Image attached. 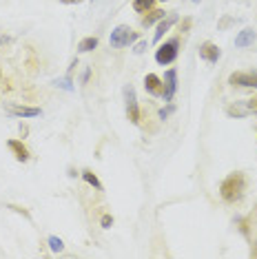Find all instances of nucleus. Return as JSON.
I'll return each mask as SVG.
<instances>
[{
  "mask_svg": "<svg viewBox=\"0 0 257 259\" xmlns=\"http://www.w3.org/2000/svg\"><path fill=\"white\" fill-rule=\"evenodd\" d=\"M244 175L242 173H231L229 178H226L224 182H222V186H220V195L224 202H229V204H235L242 199L244 195Z\"/></svg>",
  "mask_w": 257,
  "mask_h": 259,
  "instance_id": "obj_1",
  "label": "nucleus"
},
{
  "mask_svg": "<svg viewBox=\"0 0 257 259\" xmlns=\"http://www.w3.org/2000/svg\"><path fill=\"white\" fill-rule=\"evenodd\" d=\"M138 40V33L133 31L128 25H118L111 31V38H109V45L113 47V49H124V47L133 45Z\"/></svg>",
  "mask_w": 257,
  "mask_h": 259,
  "instance_id": "obj_2",
  "label": "nucleus"
},
{
  "mask_svg": "<svg viewBox=\"0 0 257 259\" xmlns=\"http://www.w3.org/2000/svg\"><path fill=\"white\" fill-rule=\"evenodd\" d=\"M178 54H180V38H171V40H166L164 45H160V49L155 51V62L166 67V64L175 62Z\"/></svg>",
  "mask_w": 257,
  "mask_h": 259,
  "instance_id": "obj_3",
  "label": "nucleus"
},
{
  "mask_svg": "<svg viewBox=\"0 0 257 259\" xmlns=\"http://www.w3.org/2000/svg\"><path fill=\"white\" fill-rule=\"evenodd\" d=\"M124 102H126V115L133 124H140V107H138V98H136V89L131 84L124 87Z\"/></svg>",
  "mask_w": 257,
  "mask_h": 259,
  "instance_id": "obj_4",
  "label": "nucleus"
},
{
  "mask_svg": "<svg viewBox=\"0 0 257 259\" xmlns=\"http://www.w3.org/2000/svg\"><path fill=\"white\" fill-rule=\"evenodd\" d=\"M229 82L233 87H250V89H257V71H235L229 75Z\"/></svg>",
  "mask_w": 257,
  "mask_h": 259,
  "instance_id": "obj_5",
  "label": "nucleus"
},
{
  "mask_svg": "<svg viewBox=\"0 0 257 259\" xmlns=\"http://www.w3.org/2000/svg\"><path fill=\"white\" fill-rule=\"evenodd\" d=\"M175 91H178V71H175V69H168L164 73V93H162L164 102H171Z\"/></svg>",
  "mask_w": 257,
  "mask_h": 259,
  "instance_id": "obj_6",
  "label": "nucleus"
},
{
  "mask_svg": "<svg viewBox=\"0 0 257 259\" xmlns=\"http://www.w3.org/2000/svg\"><path fill=\"white\" fill-rule=\"evenodd\" d=\"M200 58H204L206 62H218L222 58V49L213 42H202L200 45Z\"/></svg>",
  "mask_w": 257,
  "mask_h": 259,
  "instance_id": "obj_7",
  "label": "nucleus"
},
{
  "mask_svg": "<svg viewBox=\"0 0 257 259\" xmlns=\"http://www.w3.org/2000/svg\"><path fill=\"white\" fill-rule=\"evenodd\" d=\"M257 40V33H255V29H250V27H246V29H242V31L235 36V47L237 49H246V47H250Z\"/></svg>",
  "mask_w": 257,
  "mask_h": 259,
  "instance_id": "obj_8",
  "label": "nucleus"
},
{
  "mask_svg": "<svg viewBox=\"0 0 257 259\" xmlns=\"http://www.w3.org/2000/svg\"><path fill=\"white\" fill-rule=\"evenodd\" d=\"M144 89H147L151 96H162V93H164V82L157 78L155 73H149L147 78H144Z\"/></svg>",
  "mask_w": 257,
  "mask_h": 259,
  "instance_id": "obj_9",
  "label": "nucleus"
},
{
  "mask_svg": "<svg viewBox=\"0 0 257 259\" xmlns=\"http://www.w3.org/2000/svg\"><path fill=\"white\" fill-rule=\"evenodd\" d=\"M7 111L16 117H38L40 115L38 107H20V104H9Z\"/></svg>",
  "mask_w": 257,
  "mask_h": 259,
  "instance_id": "obj_10",
  "label": "nucleus"
},
{
  "mask_svg": "<svg viewBox=\"0 0 257 259\" xmlns=\"http://www.w3.org/2000/svg\"><path fill=\"white\" fill-rule=\"evenodd\" d=\"M7 149L14 153V157L18 162H27L29 160V151H27V146L20 142V140H9L7 142Z\"/></svg>",
  "mask_w": 257,
  "mask_h": 259,
  "instance_id": "obj_11",
  "label": "nucleus"
},
{
  "mask_svg": "<svg viewBox=\"0 0 257 259\" xmlns=\"http://www.w3.org/2000/svg\"><path fill=\"white\" fill-rule=\"evenodd\" d=\"M175 22H178V16H175V14H168L166 18H162V20H160V25H157V31H155V36H153L155 42H160L162 36H164V33L175 25Z\"/></svg>",
  "mask_w": 257,
  "mask_h": 259,
  "instance_id": "obj_12",
  "label": "nucleus"
},
{
  "mask_svg": "<svg viewBox=\"0 0 257 259\" xmlns=\"http://www.w3.org/2000/svg\"><path fill=\"white\" fill-rule=\"evenodd\" d=\"M164 14H166L164 9H153V11H149V14L142 18V27H151L153 22H157V20L164 18Z\"/></svg>",
  "mask_w": 257,
  "mask_h": 259,
  "instance_id": "obj_13",
  "label": "nucleus"
},
{
  "mask_svg": "<svg viewBox=\"0 0 257 259\" xmlns=\"http://www.w3.org/2000/svg\"><path fill=\"white\" fill-rule=\"evenodd\" d=\"M98 47V38L96 36H89V38H82L78 45V51L80 54H89V51H93Z\"/></svg>",
  "mask_w": 257,
  "mask_h": 259,
  "instance_id": "obj_14",
  "label": "nucleus"
},
{
  "mask_svg": "<svg viewBox=\"0 0 257 259\" xmlns=\"http://www.w3.org/2000/svg\"><path fill=\"white\" fill-rule=\"evenodd\" d=\"M155 0H133V9L138 11V14H144V11H151Z\"/></svg>",
  "mask_w": 257,
  "mask_h": 259,
  "instance_id": "obj_15",
  "label": "nucleus"
},
{
  "mask_svg": "<svg viewBox=\"0 0 257 259\" xmlns=\"http://www.w3.org/2000/svg\"><path fill=\"white\" fill-rule=\"evenodd\" d=\"M82 178H84V182H87V184H91L93 188H98V191H102V184H100V180H98L96 175L91 173V170H82Z\"/></svg>",
  "mask_w": 257,
  "mask_h": 259,
  "instance_id": "obj_16",
  "label": "nucleus"
},
{
  "mask_svg": "<svg viewBox=\"0 0 257 259\" xmlns=\"http://www.w3.org/2000/svg\"><path fill=\"white\" fill-rule=\"evenodd\" d=\"M49 248L54 250V252H62V248H64L62 239H60V237H56V235H51V237H49Z\"/></svg>",
  "mask_w": 257,
  "mask_h": 259,
  "instance_id": "obj_17",
  "label": "nucleus"
},
{
  "mask_svg": "<svg viewBox=\"0 0 257 259\" xmlns=\"http://www.w3.org/2000/svg\"><path fill=\"white\" fill-rule=\"evenodd\" d=\"M54 84H56V87H62V89H67V91H71V89H73V87H71V75H67L64 80H56Z\"/></svg>",
  "mask_w": 257,
  "mask_h": 259,
  "instance_id": "obj_18",
  "label": "nucleus"
},
{
  "mask_svg": "<svg viewBox=\"0 0 257 259\" xmlns=\"http://www.w3.org/2000/svg\"><path fill=\"white\" fill-rule=\"evenodd\" d=\"M9 208H11V210H16V213H22V215L27 217V220H29V217H31V215H29L25 208H20V206H14V204H9Z\"/></svg>",
  "mask_w": 257,
  "mask_h": 259,
  "instance_id": "obj_19",
  "label": "nucleus"
},
{
  "mask_svg": "<svg viewBox=\"0 0 257 259\" xmlns=\"http://www.w3.org/2000/svg\"><path fill=\"white\" fill-rule=\"evenodd\" d=\"M246 109H248V113L250 111H255L257 113V100H246Z\"/></svg>",
  "mask_w": 257,
  "mask_h": 259,
  "instance_id": "obj_20",
  "label": "nucleus"
},
{
  "mask_svg": "<svg viewBox=\"0 0 257 259\" xmlns=\"http://www.w3.org/2000/svg\"><path fill=\"white\" fill-rule=\"evenodd\" d=\"M111 224H113V217H111V215H104V217H102V228H109Z\"/></svg>",
  "mask_w": 257,
  "mask_h": 259,
  "instance_id": "obj_21",
  "label": "nucleus"
},
{
  "mask_svg": "<svg viewBox=\"0 0 257 259\" xmlns=\"http://www.w3.org/2000/svg\"><path fill=\"white\" fill-rule=\"evenodd\" d=\"M171 111H173L171 107H168V109H162V111H160V117H162V120H166V117H168V113H171Z\"/></svg>",
  "mask_w": 257,
  "mask_h": 259,
  "instance_id": "obj_22",
  "label": "nucleus"
},
{
  "mask_svg": "<svg viewBox=\"0 0 257 259\" xmlns=\"http://www.w3.org/2000/svg\"><path fill=\"white\" fill-rule=\"evenodd\" d=\"M144 49H147V42H140V45L136 47V54H142Z\"/></svg>",
  "mask_w": 257,
  "mask_h": 259,
  "instance_id": "obj_23",
  "label": "nucleus"
},
{
  "mask_svg": "<svg viewBox=\"0 0 257 259\" xmlns=\"http://www.w3.org/2000/svg\"><path fill=\"white\" fill-rule=\"evenodd\" d=\"M60 3H64V5H78V3H82V0H60Z\"/></svg>",
  "mask_w": 257,
  "mask_h": 259,
  "instance_id": "obj_24",
  "label": "nucleus"
},
{
  "mask_svg": "<svg viewBox=\"0 0 257 259\" xmlns=\"http://www.w3.org/2000/svg\"><path fill=\"white\" fill-rule=\"evenodd\" d=\"M189 27H191V20H184V22H182V31H186Z\"/></svg>",
  "mask_w": 257,
  "mask_h": 259,
  "instance_id": "obj_25",
  "label": "nucleus"
},
{
  "mask_svg": "<svg viewBox=\"0 0 257 259\" xmlns=\"http://www.w3.org/2000/svg\"><path fill=\"white\" fill-rule=\"evenodd\" d=\"M193 3H200V0H193Z\"/></svg>",
  "mask_w": 257,
  "mask_h": 259,
  "instance_id": "obj_26",
  "label": "nucleus"
},
{
  "mask_svg": "<svg viewBox=\"0 0 257 259\" xmlns=\"http://www.w3.org/2000/svg\"><path fill=\"white\" fill-rule=\"evenodd\" d=\"M0 78H3V71H0Z\"/></svg>",
  "mask_w": 257,
  "mask_h": 259,
  "instance_id": "obj_27",
  "label": "nucleus"
},
{
  "mask_svg": "<svg viewBox=\"0 0 257 259\" xmlns=\"http://www.w3.org/2000/svg\"><path fill=\"white\" fill-rule=\"evenodd\" d=\"M0 45H3V40H0Z\"/></svg>",
  "mask_w": 257,
  "mask_h": 259,
  "instance_id": "obj_28",
  "label": "nucleus"
},
{
  "mask_svg": "<svg viewBox=\"0 0 257 259\" xmlns=\"http://www.w3.org/2000/svg\"><path fill=\"white\" fill-rule=\"evenodd\" d=\"M162 3H166V0H162Z\"/></svg>",
  "mask_w": 257,
  "mask_h": 259,
  "instance_id": "obj_29",
  "label": "nucleus"
}]
</instances>
